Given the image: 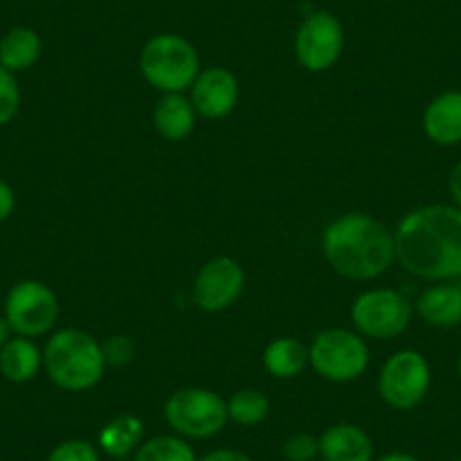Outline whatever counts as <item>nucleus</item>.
Returning a JSON list of instances; mask_svg holds the SVG:
<instances>
[{
	"label": "nucleus",
	"mask_w": 461,
	"mask_h": 461,
	"mask_svg": "<svg viewBox=\"0 0 461 461\" xmlns=\"http://www.w3.org/2000/svg\"><path fill=\"white\" fill-rule=\"evenodd\" d=\"M43 366V353L30 337H10L0 348V374L10 383H30Z\"/></svg>",
	"instance_id": "obj_16"
},
{
	"label": "nucleus",
	"mask_w": 461,
	"mask_h": 461,
	"mask_svg": "<svg viewBox=\"0 0 461 461\" xmlns=\"http://www.w3.org/2000/svg\"><path fill=\"white\" fill-rule=\"evenodd\" d=\"M423 131L443 148L461 143V91L441 93L429 102L423 113Z\"/></svg>",
	"instance_id": "obj_14"
},
{
	"label": "nucleus",
	"mask_w": 461,
	"mask_h": 461,
	"mask_svg": "<svg viewBox=\"0 0 461 461\" xmlns=\"http://www.w3.org/2000/svg\"><path fill=\"white\" fill-rule=\"evenodd\" d=\"M447 193L452 197V206L461 208V161L456 163L450 170V176H447Z\"/></svg>",
	"instance_id": "obj_29"
},
{
	"label": "nucleus",
	"mask_w": 461,
	"mask_h": 461,
	"mask_svg": "<svg viewBox=\"0 0 461 461\" xmlns=\"http://www.w3.org/2000/svg\"><path fill=\"white\" fill-rule=\"evenodd\" d=\"M193 102L194 111L203 118H224L238 104V79L230 70L221 68V66H212V68L199 70L197 79L193 82Z\"/></svg>",
	"instance_id": "obj_12"
},
{
	"label": "nucleus",
	"mask_w": 461,
	"mask_h": 461,
	"mask_svg": "<svg viewBox=\"0 0 461 461\" xmlns=\"http://www.w3.org/2000/svg\"><path fill=\"white\" fill-rule=\"evenodd\" d=\"M455 461H461V459H455Z\"/></svg>",
	"instance_id": "obj_33"
},
{
	"label": "nucleus",
	"mask_w": 461,
	"mask_h": 461,
	"mask_svg": "<svg viewBox=\"0 0 461 461\" xmlns=\"http://www.w3.org/2000/svg\"><path fill=\"white\" fill-rule=\"evenodd\" d=\"M140 73L163 93H181L199 75V55L179 34H157L140 50Z\"/></svg>",
	"instance_id": "obj_4"
},
{
	"label": "nucleus",
	"mask_w": 461,
	"mask_h": 461,
	"mask_svg": "<svg viewBox=\"0 0 461 461\" xmlns=\"http://www.w3.org/2000/svg\"><path fill=\"white\" fill-rule=\"evenodd\" d=\"M432 384V371L419 351H398L384 362L378 378L380 398L398 411H410L423 402Z\"/></svg>",
	"instance_id": "obj_7"
},
{
	"label": "nucleus",
	"mask_w": 461,
	"mask_h": 461,
	"mask_svg": "<svg viewBox=\"0 0 461 461\" xmlns=\"http://www.w3.org/2000/svg\"><path fill=\"white\" fill-rule=\"evenodd\" d=\"M263 362L274 378H296L310 362V351L294 337H278L265 348Z\"/></svg>",
	"instance_id": "obj_20"
},
{
	"label": "nucleus",
	"mask_w": 461,
	"mask_h": 461,
	"mask_svg": "<svg viewBox=\"0 0 461 461\" xmlns=\"http://www.w3.org/2000/svg\"><path fill=\"white\" fill-rule=\"evenodd\" d=\"M396 260L425 281L461 278V208L429 203L405 215L393 233Z\"/></svg>",
	"instance_id": "obj_1"
},
{
	"label": "nucleus",
	"mask_w": 461,
	"mask_h": 461,
	"mask_svg": "<svg viewBox=\"0 0 461 461\" xmlns=\"http://www.w3.org/2000/svg\"><path fill=\"white\" fill-rule=\"evenodd\" d=\"M321 461H374V441L353 423L330 425L319 437Z\"/></svg>",
	"instance_id": "obj_13"
},
{
	"label": "nucleus",
	"mask_w": 461,
	"mask_h": 461,
	"mask_svg": "<svg viewBox=\"0 0 461 461\" xmlns=\"http://www.w3.org/2000/svg\"><path fill=\"white\" fill-rule=\"evenodd\" d=\"M59 317L55 292L41 281H21L10 290L5 301V319L12 332L21 337L46 335Z\"/></svg>",
	"instance_id": "obj_9"
},
{
	"label": "nucleus",
	"mask_w": 461,
	"mask_h": 461,
	"mask_svg": "<svg viewBox=\"0 0 461 461\" xmlns=\"http://www.w3.org/2000/svg\"><path fill=\"white\" fill-rule=\"evenodd\" d=\"M321 245L330 267L351 281H371L396 260L393 233L365 212H348L332 221Z\"/></svg>",
	"instance_id": "obj_2"
},
{
	"label": "nucleus",
	"mask_w": 461,
	"mask_h": 461,
	"mask_svg": "<svg viewBox=\"0 0 461 461\" xmlns=\"http://www.w3.org/2000/svg\"><path fill=\"white\" fill-rule=\"evenodd\" d=\"M46 461H102L100 450L84 438H68L52 447Z\"/></svg>",
	"instance_id": "obj_24"
},
{
	"label": "nucleus",
	"mask_w": 461,
	"mask_h": 461,
	"mask_svg": "<svg viewBox=\"0 0 461 461\" xmlns=\"http://www.w3.org/2000/svg\"><path fill=\"white\" fill-rule=\"evenodd\" d=\"M245 287V272L233 258H212L194 278V301L206 312H221L238 301Z\"/></svg>",
	"instance_id": "obj_11"
},
{
	"label": "nucleus",
	"mask_w": 461,
	"mask_h": 461,
	"mask_svg": "<svg viewBox=\"0 0 461 461\" xmlns=\"http://www.w3.org/2000/svg\"><path fill=\"white\" fill-rule=\"evenodd\" d=\"M102 344L88 332L66 328L55 332L43 348V369L48 378L66 392H86L104 375Z\"/></svg>",
	"instance_id": "obj_3"
},
{
	"label": "nucleus",
	"mask_w": 461,
	"mask_h": 461,
	"mask_svg": "<svg viewBox=\"0 0 461 461\" xmlns=\"http://www.w3.org/2000/svg\"><path fill=\"white\" fill-rule=\"evenodd\" d=\"M353 323L357 332L374 339H393L411 321V303L396 290H369L353 301Z\"/></svg>",
	"instance_id": "obj_8"
},
{
	"label": "nucleus",
	"mask_w": 461,
	"mask_h": 461,
	"mask_svg": "<svg viewBox=\"0 0 461 461\" xmlns=\"http://www.w3.org/2000/svg\"><path fill=\"white\" fill-rule=\"evenodd\" d=\"M14 206H16L14 190H12L5 181L0 179V221H5L7 217L14 212Z\"/></svg>",
	"instance_id": "obj_27"
},
{
	"label": "nucleus",
	"mask_w": 461,
	"mask_h": 461,
	"mask_svg": "<svg viewBox=\"0 0 461 461\" xmlns=\"http://www.w3.org/2000/svg\"><path fill=\"white\" fill-rule=\"evenodd\" d=\"M197 461H254L249 455L240 450H229V447H220V450H212L208 455H203Z\"/></svg>",
	"instance_id": "obj_28"
},
{
	"label": "nucleus",
	"mask_w": 461,
	"mask_h": 461,
	"mask_svg": "<svg viewBox=\"0 0 461 461\" xmlns=\"http://www.w3.org/2000/svg\"><path fill=\"white\" fill-rule=\"evenodd\" d=\"M166 420L179 437L208 438L221 432L229 420V411L220 393L202 387H185L167 398Z\"/></svg>",
	"instance_id": "obj_5"
},
{
	"label": "nucleus",
	"mask_w": 461,
	"mask_h": 461,
	"mask_svg": "<svg viewBox=\"0 0 461 461\" xmlns=\"http://www.w3.org/2000/svg\"><path fill=\"white\" fill-rule=\"evenodd\" d=\"M102 353H104L106 365H113V366L130 365V362L134 360L136 344L131 337L113 335L109 337V339H104V344H102Z\"/></svg>",
	"instance_id": "obj_26"
},
{
	"label": "nucleus",
	"mask_w": 461,
	"mask_h": 461,
	"mask_svg": "<svg viewBox=\"0 0 461 461\" xmlns=\"http://www.w3.org/2000/svg\"><path fill=\"white\" fill-rule=\"evenodd\" d=\"M41 50V37L32 28L16 25L0 39V66H5L12 73H21L37 64Z\"/></svg>",
	"instance_id": "obj_19"
},
{
	"label": "nucleus",
	"mask_w": 461,
	"mask_h": 461,
	"mask_svg": "<svg viewBox=\"0 0 461 461\" xmlns=\"http://www.w3.org/2000/svg\"><path fill=\"white\" fill-rule=\"evenodd\" d=\"M145 425L139 416L134 414H121L111 419L104 428L100 429V450L106 456H113V459H122V456H130L139 450V446L143 443Z\"/></svg>",
	"instance_id": "obj_18"
},
{
	"label": "nucleus",
	"mask_w": 461,
	"mask_h": 461,
	"mask_svg": "<svg viewBox=\"0 0 461 461\" xmlns=\"http://www.w3.org/2000/svg\"><path fill=\"white\" fill-rule=\"evenodd\" d=\"M283 455L287 461H317L319 437L312 434H292L283 443Z\"/></svg>",
	"instance_id": "obj_25"
},
{
	"label": "nucleus",
	"mask_w": 461,
	"mask_h": 461,
	"mask_svg": "<svg viewBox=\"0 0 461 461\" xmlns=\"http://www.w3.org/2000/svg\"><path fill=\"white\" fill-rule=\"evenodd\" d=\"M416 312L425 323L437 328H452L461 323V285L443 281L428 287L416 301Z\"/></svg>",
	"instance_id": "obj_15"
},
{
	"label": "nucleus",
	"mask_w": 461,
	"mask_h": 461,
	"mask_svg": "<svg viewBox=\"0 0 461 461\" xmlns=\"http://www.w3.org/2000/svg\"><path fill=\"white\" fill-rule=\"evenodd\" d=\"M229 419L238 425H260L269 414V401L260 389H240L226 401Z\"/></svg>",
	"instance_id": "obj_21"
},
{
	"label": "nucleus",
	"mask_w": 461,
	"mask_h": 461,
	"mask_svg": "<svg viewBox=\"0 0 461 461\" xmlns=\"http://www.w3.org/2000/svg\"><path fill=\"white\" fill-rule=\"evenodd\" d=\"M310 365L330 383H351L369 366V348L360 335L344 328H328L312 339Z\"/></svg>",
	"instance_id": "obj_6"
},
{
	"label": "nucleus",
	"mask_w": 461,
	"mask_h": 461,
	"mask_svg": "<svg viewBox=\"0 0 461 461\" xmlns=\"http://www.w3.org/2000/svg\"><path fill=\"white\" fill-rule=\"evenodd\" d=\"M21 106V88L14 73L0 66V127L14 121Z\"/></svg>",
	"instance_id": "obj_23"
},
{
	"label": "nucleus",
	"mask_w": 461,
	"mask_h": 461,
	"mask_svg": "<svg viewBox=\"0 0 461 461\" xmlns=\"http://www.w3.org/2000/svg\"><path fill=\"white\" fill-rule=\"evenodd\" d=\"M344 50V28L330 12L305 16L294 37L296 61L310 73H321L335 66Z\"/></svg>",
	"instance_id": "obj_10"
},
{
	"label": "nucleus",
	"mask_w": 461,
	"mask_h": 461,
	"mask_svg": "<svg viewBox=\"0 0 461 461\" xmlns=\"http://www.w3.org/2000/svg\"><path fill=\"white\" fill-rule=\"evenodd\" d=\"M375 461H420L419 456L410 455V452H387V455L378 456Z\"/></svg>",
	"instance_id": "obj_30"
},
{
	"label": "nucleus",
	"mask_w": 461,
	"mask_h": 461,
	"mask_svg": "<svg viewBox=\"0 0 461 461\" xmlns=\"http://www.w3.org/2000/svg\"><path fill=\"white\" fill-rule=\"evenodd\" d=\"M456 375H459V380H461V356L456 357Z\"/></svg>",
	"instance_id": "obj_32"
},
{
	"label": "nucleus",
	"mask_w": 461,
	"mask_h": 461,
	"mask_svg": "<svg viewBox=\"0 0 461 461\" xmlns=\"http://www.w3.org/2000/svg\"><path fill=\"white\" fill-rule=\"evenodd\" d=\"M194 106L181 93H166L154 106V127L167 140H184L194 130Z\"/></svg>",
	"instance_id": "obj_17"
},
{
	"label": "nucleus",
	"mask_w": 461,
	"mask_h": 461,
	"mask_svg": "<svg viewBox=\"0 0 461 461\" xmlns=\"http://www.w3.org/2000/svg\"><path fill=\"white\" fill-rule=\"evenodd\" d=\"M10 332H12V328H10V323H7V319L0 317V348L7 344V339H10Z\"/></svg>",
	"instance_id": "obj_31"
},
{
	"label": "nucleus",
	"mask_w": 461,
	"mask_h": 461,
	"mask_svg": "<svg viewBox=\"0 0 461 461\" xmlns=\"http://www.w3.org/2000/svg\"><path fill=\"white\" fill-rule=\"evenodd\" d=\"M134 461H197L194 450L179 434L148 438L134 452Z\"/></svg>",
	"instance_id": "obj_22"
}]
</instances>
